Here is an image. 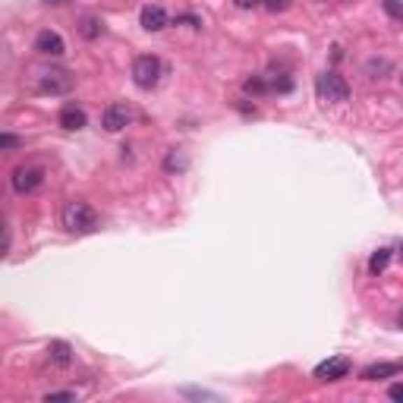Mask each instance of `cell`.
I'll return each instance as SVG.
<instances>
[{
  "label": "cell",
  "mask_w": 403,
  "mask_h": 403,
  "mask_svg": "<svg viewBox=\"0 0 403 403\" xmlns=\"http://www.w3.org/2000/svg\"><path fill=\"white\" fill-rule=\"evenodd\" d=\"M35 50L41 57H60L63 50H66V44H63V38H60V31H54V29H41L35 35Z\"/></svg>",
  "instance_id": "8"
},
{
  "label": "cell",
  "mask_w": 403,
  "mask_h": 403,
  "mask_svg": "<svg viewBox=\"0 0 403 403\" xmlns=\"http://www.w3.org/2000/svg\"><path fill=\"white\" fill-rule=\"evenodd\" d=\"M400 255H403V243H400Z\"/></svg>",
  "instance_id": "24"
},
{
  "label": "cell",
  "mask_w": 403,
  "mask_h": 403,
  "mask_svg": "<svg viewBox=\"0 0 403 403\" xmlns=\"http://www.w3.org/2000/svg\"><path fill=\"white\" fill-rule=\"evenodd\" d=\"M390 255H394L390 249H378V252H372V258H369V271H372V274H381V271L390 264Z\"/></svg>",
  "instance_id": "14"
},
{
  "label": "cell",
  "mask_w": 403,
  "mask_h": 403,
  "mask_svg": "<svg viewBox=\"0 0 403 403\" xmlns=\"http://www.w3.org/2000/svg\"><path fill=\"white\" fill-rule=\"evenodd\" d=\"M139 22H142V29L145 31H161V29H167V10H164L161 3H145L142 6V13H139Z\"/></svg>",
  "instance_id": "9"
},
{
  "label": "cell",
  "mask_w": 403,
  "mask_h": 403,
  "mask_svg": "<svg viewBox=\"0 0 403 403\" xmlns=\"http://www.w3.org/2000/svg\"><path fill=\"white\" fill-rule=\"evenodd\" d=\"M44 3H50V6H63V3H69V0H44Z\"/></svg>",
  "instance_id": "22"
},
{
  "label": "cell",
  "mask_w": 403,
  "mask_h": 403,
  "mask_svg": "<svg viewBox=\"0 0 403 403\" xmlns=\"http://www.w3.org/2000/svg\"><path fill=\"white\" fill-rule=\"evenodd\" d=\"M388 397H390V400H397V403H403V384H390Z\"/></svg>",
  "instance_id": "20"
},
{
  "label": "cell",
  "mask_w": 403,
  "mask_h": 403,
  "mask_svg": "<svg viewBox=\"0 0 403 403\" xmlns=\"http://www.w3.org/2000/svg\"><path fill=\"white\" fill-rule=\"evenodd\" d=\"M397 321H400V327H403V312H400V315H397Z\"/></svg>",
  "instance_id": "23"
},
{
  "label": "cell",
  "mask_w": 403,
  "mask_h": 403,
  "mask_svg": "<svg viewBox=\"0 0 403 403\" xmlns=\"http://www.w3.org/2000/svg\"><path fill=\"white\" fill-rule=\"evenodd\" d=\"M132 120V107L126 104V101H113V104L104 107V113H101V126H104L107 132H120L126 129Z\"/></svg>",
  "instance_id": "6"
},
{
  "label": "cell",
  "mask_w": 403,
  "mask_h": 403,
  "mask_svg": "<svg viewBox=\"0 0 403 403\" xmlns=\"http://www.w3.org/2000/svg\"><path fill=\"white\" fill-rule=\"evenodd\" d=\"M384 10L394 19H403V0H384Z\"/></svg>",
  "instance_id": "17"
},
{
  "label": "cell",
  "mask_w": 403,
  "mask_h": 403,
  "mask_svg": "<svg viewBox=\"0 0 403 403\" xmlns=\"http://www.w3.org/2000/svg\"><path fill=\"white\" fill-rule=\"evenodd\" d=\"M48 362L57 365V369H66L73 362V350H69L66 340H50L48 344Z\"/></svg>",
  "instance_id": "12"
},
{
  "label": "cell",
  "mask_w": 403,
  "mask_h": 403,
  "mask_svg": "<svg viewBox=\"0 0 403 403\" xmlns=\"http://www.w3.org/2000/svg\"><path fill=\"white\" fill-rule=\"evenodd\" d=\"M79 35H82V38H88V41H94V38L101 35V19H94V16H82V19H79Z\"/></svg>",
  "instance_id": "13"
},
{
  "label": "cell",
  "mask_w": 403,
  "mask_h": 403,
  "mask_svg": "<svg viewBox=\"0 0 403 403\" xmlns=\"http://www.w3.org/2000/svg\"><path fill=\"white\" fill-rule=\"evenodd\" d=\"M264 6H268L271 13H283V10H290V0H262Z\"/></svg>",
  "instance_id": "19"
},
{
  "label": "cell",
  "mask_w": 403,
  "mask_h": 403,
  "mask_svg": "<svg viewBox=\"0 0 403 403\" xmlns=\"http://www.w3.org/2000/svg\"><path fill=\"white\" fill-rule=\"evenodd\" d=\"M315 94L325 104H344L350 98V85H346V79L340 73H321L315 79Z\"/></svg>",
  "instance_id": "2"
},
{
  "label": "cell",
  "mask_w": 403,
  "mask_h": 403,
  "mask_svg": "<svg viewBox=\"0 0 403 403\" xmlns=\"http://www.w3.org/2000/svg\"><path fill=\"white\" fill-rule=\"evenodd\" d=\"M10 183H13V192H19V195L35 192V189L44 183V167H38V164H22V167L13 170Z\"/></svg>",
  "instance_id": "5"
},
{
  "label": "cell",
  "mask_w": 403,
  "mask_h": 403,
  "mask_svg": "<svg viewBox=\"0 0 403 403\" xmlns=\"http://www.w3.org/2000/svg\"><path fill=\"white\" fill-rule=\"evenodd\" d=\"M161 73H164V63H161V57H155V54H142L132 60V82H136L139 88H145V92L161 82Z\"/></svg>",
  "instance_id": "3"
},
{
  "label": "cell",
  "mask_w": 403,
  "mask_h": 403,
  "mask_svg": "<svg viewBox=\"0 0 403 403\" xmlns=\"http://www.w3.org/2000/svg\"><path fill=\"white\" fill-rule=\"evenodd\" d=\"M350 369L353 365L346 356H331V359L315 365V378H318V381H340V378L350 375Z\"/></svg>",
  "instance_id": "7"
},
{
  "label": "cell",
  "mask_w": 403,
  "mask_h": 403,
  "mask_svg": "<svg viewBox=\"0 0 403 403\" xmlns=\"http://www.w3.org/2000/svg\"><path fill=\"white\" fill-rule=\"evenodd\" d=\"M400 372H403V362H372L359 372V378L362 381H384V378H394Z\"/></svg>",
  "instance_id": "11"
},
{
  "label": "cell",
  "mask_w": 403,
  "mask_h": 403,
  "mask_svg": "<svg viewBox=\"0 0 403 403\" xmlns=\"http://www.w3.org/2000/svg\"><path fill=\"white\" fill-rule=\"evenodd\" d=\"M19 145V139L13 136V132H3V136H0V151H10V148H16Z\"/></svg>",
  "instance_id": "18"
},
{
  "label": "cell",
  "mask_w": 403,
  "mask_h": 403,
  "mask_svg": "<svg viewBox=\"0 0 403 403\" xmlns=\"http://www.w3.org/2000/svg\"><path fill=\"white\" fill-rule=\"evenodd\" d=\"M233 3H236L239 10H252V6H258L262 0H233Z\"/></svg>",
  "instance_id": "21"
},
{
  "label": "cell",
  "mask_w": 403,
  "mask_h": 403,
  "mask_svg": "<svg viewBox=\"0 0 403 403\" xmlns=\"http://www.w3.org/2000/svg\"><path fill=\"white\" fill-rule=\"evenodd\" d=\"M57 123L63 126L66 132H79V129H85V123H88V117H85V111H82L79 104H63V111H60V117H57Z\"/></svg>",
  "instance_id": "10"
},
{
  "label": "cell",
  "mask_w": 403,
  "mask_h": 403,
  "mask_svg": "<svg viewBox=\"0 0 403 403\" xmlns=\"http://www.w3.org/2000/svg\"><path fill=\"white\" fill-rule=\"evenodd\" d=\"M186 157H183V155H176V148L174 151H170V155H167V161H164V167H167L170 170V174H174V170H186Z\"/></svg>",
  "instance_id": "16"
},
{
  "label": "cell",
  "mask_w": 403,
  "mask_h": 403,
  "mask_svg": "<svg viewBox=\"0 0 403 403\" xmlns=\"http://www.w3.org/2000/svg\"><path fill=\"white\" fill-rule=\"evenodd\" d=\"M76 85V76L69 73V69H44L41 76H38V92L41 94H69Z\"/></svg>",
  "instance_id": "4"
},
{
  "label": "cell",
  "mask_w": 403,
  "mask_h": 403,
  "mask_svg": "<svg viewBox=\"0 0 403 403\" xmlns=\"http://www.w3.org/2000/svg\"><path fill=\"white\" fill-rule=\"evenodd\" d=\"M76 394L73 390H50V394H44V403H73Z\"/></svg>",
  "instance_id": "15"
},
{
  "label": "cell",
  "mask_w": 403,
  "mask_h": 403,
  "mask_svg": "<svg viewBox=\"0 0 403 403\" xmlns=\"http://www.w3.org/2000/svg\"><path fill=\"white\" fill-rule=\"evenodd\" d=\"M60 224L66 227V233L85 236V233H94L101 227V214L85 199H69L60 208Z\"/></svg>",
  "instance_id": "1"
}]
</instances>
